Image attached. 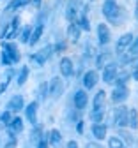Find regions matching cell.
Returning <instances> with one entry per match:
<instances>
[{
    "label": "cell",
    "mask_w": 138,
    "mask_h": 148,
    "mask_svg": "<svg viewBox=\"0 0 138 148\" xmlns=\"http://www.w3.org/2000/svg\"><path fill=\"white\" fill-rule=\"evenodd\" d=\"M103 14L108 21H112L113 25H121V7L117 5L115 0H105L103 4Z\"/></svg>",
    "instance_id": "1"
},
{
    "label": "cell",
    "mask_w": 138,
    "mask_h": 148,
    "mask_svg": "<svg viewBox=\"0 0 138 148\" xmlns=\"http://www.w3.org/2000/svg\"><path fill=\"white\" fill-rule=\"evenodd\" d=\"M2 58H4V64L6 65H12V64H18L21 55L18 51V46L14 42H7L4 44V51H2Z\"/></svg>",
    "instance_id": "2"
},
{
    "label": "cell",
    "mask_w": 138,
    "mask_h": 148,
    "mask_svg": "<svg viewBox=\"0 0 138 148\" xmlns=\"http://www.w3.org/2000/svg\"><path fill=\"white\" fill-rule=\"evenodd\" d=\"M83 5V0H67V9H66V18L69 23H74V20L80 16V9Z\"/></svg>",
    "instance_id": "3"
},
{
    "label": "cell",
    "mask_w": 138,
    "mask_h": 148,
    "mask_svg": "<svg viewBox=\"0 0 138 148\" xmlns=\"http://www.w3.org/2000/svg\"><path fill=\"white\" fill-rule=\"evenodd\" d=\"M128 115H129V108L126 106H119L115 108V115H113V122L117 127H128Z\"/></svg>",
    "instance_id": "4"
},
{
    "label": "cell",
    "mask_w": 138,
    "mask_h": 148,
    "mask_svg": "<svg viewBox=\"0 0 138 148\" xmlns=\"http://www.w3.org/2000/svg\"><path fill=\"white\" fill-rule=\"evenodd\" d=\"M48 94H50V97L58 99V97L64 94V81L60 78H53L48 83Z\"/></svg>",
    "instance_id": "5"
},
{
    "label": "cell",
    "mask_w": 138,
    "mask_h": 148,
    "mask_svg": "<svg viewBox=\"0 0 138 148\" xmlns=\"http://www.w3.org/2000/svg\"><path fill=\"white\" fill-rule=\"evenodd\" d=\"M117 74H119V69H117L115 64H108L105 69H103V81L105 83H115L117 79Z\"/></svg>",
    "instance_id": "6"
},
{
    "label": "cell",
    "mask_w": 138,
    "mask_h": 148,
    "mask_svg": "<svg viewBox=\"0 0 138 148\" xmlns=\"http://www.w3.org/2000/svg\"><path fill=\"white\" fill-rule=\"evenodd\" d=\"M110 37H112V30H110V27L106 23L97 25V41H99V44H108Z\"/></svg>",
    "instance_id": "7"
},
{
    "label": "cell",
    "mask_w": 138,
    "mask_h": 148,
    "mask_svg": "<svg viewBox=\"0 0 138 148\" xmlns=\"http://www.w3.org/2000/svg\"><path fill=\"white\" fill-rule=\"evenodd\" d=\"M51 51H55L53 49V46H46V48H43L39 53H35V55H32V62H35L39 67H41L48 58H50V55H51Z\"/></svg>",
    "instance_id": "8"
},
{
    "label": "cell",
    "mask_w": 138,
    "mask_h": 148,
    "mask_svg": "<svg viewBox=\"0 0 138 148\" xmlns=\"http://www.w3.org/2000/svg\"><path fill=\"white\" fill-rule=\"evenodd\" d=\"M128 95H129V90H128L126 86H117V88L112 92L110 99H112V102H115V104H121V102H124V101L128 99Z\"/></svg>",
    "instance_id": "9"
},
{
    "label": "cell",
    "mask_w": 138,
    "mask_h": 148,
    "mask_svg": "<svg viewBox=\"0 0 138 148\" xmlns=\"http://www.w3.org/2000/svg\"><path fill=\"white\" fill-rule=\"evenodd\" d=\"M89 104V94H87V90H78L76 94H74V108L76 109H85Z\"/></svg>",
    "instance_id": "10"
},
{
    "label": "cell",
    "mask_w": 138,
    "mask_h": 148,
    "mask_svg": "<svg viewBox=\"0 0 138 148\" xmlns=\"http://www.w3.org/2000/svg\"><path fill=\"white\" fill-rule=\"evenodd\" d=\"M133 34H124V35H121L119 37V41H117V44H115V49H117V53H124V49H128L129 46H131V42H133Z\"/></svg>",
    "instance_id": "11"
},
{
    "label": "cell",
    "mask_w": 138,
    "mask_h": 148,
    "mask_svg": "<svg viewBox=\"0 0 138 148\" xmlns=\"http://www.w3.org/2000/svg\"><path fill=\"white\" fill-rule=\"evenodd\" d=\"M97 81H99V74H97V71H87L85 76H83V86L85 90H90L97 85Z\"/></svg>",
    "instance_id": "12"
},
{
    "label": "cell",
    "mask_w": 138,
    "mask_h": 148,
    "mask_svg": "<svg viewBox=\"0 0 138 148\" xmlns=\"http://www.w3.org/2000/svg\"><path fill=\"white\" fill-rule=\"evenodd\" d=\"M21 109H23V97L19 95V94H16V95H12L9 99L7 111H11V113H18V111H21Z\"/></svg>",
    "instance_id": "13"
},
{
    "label": "cell",
    "mask_w": 138,
    "mask_h": 148,
    "mask_svg": "<svg viewBox=\"0 0 138 148\" xmlns=\"http://www.w3.org/2000/svg\"><path fill=\"white\" fill-rule=\"evenodd\" d=\"M60 74L64 78H69V76H73V72H74V65H73V60L69 58V57H64L62 60H60Z\"/></svg>",
    "instance_id": "14"
},
{
    "label": "cell",
    "mask_w": 138,
    "mask_h": 148,
    "mask_svg": "<svg viewBox=\"0 0 138 148\" xmlns=\"http://www.w3.org/2000/svg\"><path fill=\"white\" fill-rule=\"evenodd\" d=\"M108 134V127L105 123H92V136L97 139V141H101L105 139Z\"/></svg>",
    "instance_id": "15"
},
{
    "label": "cell",
    "mask_w": 138,
    "mask_h": 148,
    "mask_svg": "<svg viewBox=\"0 0 138 148\" xmlns=\"http://www.w3.org/2000/svg\"><path fill=\"white\" fill-rule=\"evenodd\" d=\"M105 104H106V92L97 90V94L94 97V111H105Z\"/></svg>",
    "instance_id": "16"
},
{
    "label": "cell",
    "mask_w": 138,
    "mask_h": 148,
    "mask_svg": "<svg viewBox=\"0 0 138 148\" xmlns=\"http://www.w3.org/2000/svg\"><path fill=\"white\" fill-rule=\"evenodd\" d=\"M18 27H19V18L16 16L14 20L7 25V28L4 30V34H2V37L4 39H12V37L16 35V30H18Z\"/></svg>",
    "instance_id": "17"
},
{
    "label": "cell",
    "mask_w": 138,
    "mask_h": 148,
    "mask_svg": "<svg viewBox=\"0 0 138 148\" xmlns=\"http://www.w3.org/2000/svg\"><path fill=\"white\" fill-rule=\"evenodd\" d=\"M37 102L34 101V102H30L27 108H25V118L30 122V123H35L37 122Z\"/></svg>",
    "instance_id": "18"
},
{
    "label": "cell",
    "mask_w": 138,
    "mask_h": 148,
    "mask_svg": "<svg viewBox=\"0 0 138 148\" xmlns=\"http://www.w3.org/2000/svg\"><path fill=\"white\" fill-rule=\"evenodd\" d=\"M110 60H112V53L110 51H105V53H101L99 57L96 58V67L97 69H105L110 64Z\"/></svg>",
    "instance_id": "19"
},
{
    "label": "cell",
    "mask_w": 138,
    "mask_h": 148,
    "mask_svg": "<svg viewBox=\"0 0 138 148\" xmlns=\"http://www.w3.org/2000/svg\"><path fill=\"white\" fill-rule=\"evenodd\" d=\"M80 35H82V30H80V27H78L76 23H71L67 27V37H69L73 42H76L78 39H80Z\"/></svg>",
    "instance_id": "20"
},
{
    "label": "cell",
    "mask_w": 138,
    "mask_h": 148,
    "mask_svg": "<svg viewBox=\"0 0 138 148\" xmlns=\"http://www.w3.org/2000/svg\"><path fill=\"white\" fill-rule=\"evenodd\" d=\"M128 127L129 129H138V111L135 108H129V115H128Z\"/></svg>",
    "instance_id": "21"
},
{
    "label": "cell",
    "mask_w": 138,
    "mask_h": 148,
    "mask_svg": "<svg viewBox=\"0 0 138 148\" xmlns=\"http://www.w3.org/2000/svg\"><path fill=\"white\" fill-rule=\"evenodd\" d=\"M60 139H62L60 131H58V129H51L50 134H48V143L50 145H58V143H60Z\"/></svg>",
    "instance_id": "22"
},
{
    "label": "cell",
    "mask_w": 138,
    "mask_h": 148,
    "mask_svg": "<svg viewBox=\"0 0 138 148\" xmlns=\"http://www.w3.org/2000/svg\"><path fill=\"white\" fill-rule=\"evenodd\" d=\"M43 30H44V27H43V25H39V27H35L34 34L30 35V41H28V44H30V46H35V44H37V41L41 39V35H43Z\"/></svg>",
    "instance_id": "23"
},
{
    "label": "cell",
    "mask_w": 138,
    "mask_h": 148,
    "mask_svg": "<svg viewBox=\"0 0 138 148\" xmlns=\"http://www.w3.org/2000/svg\"><path fill=\"white\" fill-rule=\"evenodd\" d=\"M9 129H12V132H21L23 131V118H19V116H14Z\"/></svg>",
    "instance_id": "24"
},
{
    "label": "cell",
    "mask_w": 138,
    "mask_h": 148,
    "mask_svg": "<svg viewBox=\"0 0 138 148\" xmlns=\"http://www.w3.org/2000/svg\"><path fill=\"white\" fill-rule=\"evenodd\" d=\"M76 25L80 27V30H85V32H89V30H90L89 18H87L85 14H80V16H78V23H76Z\"/></svg>",
    "instance_id": "25"
},
{
    "label": "cell",
    "mask_w": 138,
    "mask_h": 148,
    "mask_svg": "<svg viewBox=\"0 0 138 148\" xmlns=\"http://www.w3.org/2000/svg\"><path fill=\"white\" fill-rule=\"evenodd\" d=\"M108 148H126V145H124L122 139H119L117 136H112L108 139Z\"/></svg>",
    "instance_id": "26"
},
{
    "label": "cell",
    "mask_w": 138,
    "mask_h": 148,
    "mask_svg": "<svg viewBox=\"0 0 138 148\" xmlns=\"http://www.w3.org/2000/svg\"><path fill=\"white\" fill-rule=\"evenodd\" d=\"M28 2H30V0H12V2L9 4V7H7V9L16 11V9H19V7H25Z\"/></svg>",
    "instance_id": "27"
},
{
    "label": "cell",
    "mask_w": 138,
    "mask_h": 148,
    "mask_svg": "<svg viewBox=\"0 0 138 148\" xmlns=\"http://www.w3.org/2000/svg\"><path fill=\"white\" fill-rule=\"evenodd\" d=\"M0 122H2L4 127H9L11 122H12V115H11V111H4L2 115H0Z\"/></svg>",
    "instance_id": "28"
},
{
    "label": "cell",
    "mask_w": 138,
    "mask_h": 148,
    "mask_svg": "<svg viewBox=\"0 0 138 148\" xmlns=\"http://www.w3.org/2000/svg\"><path fill=\"white\" fill-rule=\"evenodd\" d=\"M30 35H32V28L30 27H25L21 30V37H19V39H21V42H28L30 41Z\"/></svg>",
    "instance_id": "29"
},
{
    "label": "cell",
    "mask_w": 138,
    "mask_h": 148,
    "mask_svg": "<svg viewBox=\"0 0 138 148\" xmlns=\"http://www.w3.org/2000/svg\"><path fill=\"white\" fill-rule=\"evenodd\" d=\"M27 78H28V69H27V67H23V69H21V72H19V76H18V85H25Z\"/></svg>",
    "instance_id": "30"
},
{
    "label": "cell",
    "mask_w": 138,
    "mask_h": 148,
    "mask_svg": "<svg viewBox=\"0 0 138 148\" xmlns=\"http://www.w3.org/2000/svg\"><path fill=\"white\" fill-rule=\"evenodd\" d=\"M129 55H131V57H136V55H138V37H135L131 46H129Z\"/></svg>",
    "instance_id": "31"
},
{
    "label": "cell",
    "mask_w": 138,
    "mask_h": 148,
    "mask_svg": "<svg viewBox=\"0 0 138 148\" xmlns=\"http://www.w3.org/2000/svg\"><path fill=\"white\" fill-rule=\"evenodd\" d=\"M37 148H50V143H48V138L41 136L39 138V143H37Z\"/></svg>",
    "instance_id": "32"
},
{
    "label": "cell",
    "mask_w": 138,
    "mask_h": 148,
    "mask_svg": "<svg viewBox=\"0 0 138 148\" xmlns=\"http://www.w3.org/2000/svg\"><path fill=\"white\" fill-rule=\"evenodd\" d=\"M85 148H105L99 141H89L87 145H85Z\"/></svg>",
    "instance_id": "33"
},
{
    "label": "cell",
    "mask_w": 138,
    "mask_h": 148,
    "mask_svg": "<svg viewBox=\"0 0 138 148\" xmlns=\"http://www.w3.org/2000/svg\"><path fill=\"white\" fill-rule=\"evenodd\" d=\"M39 90H41V94H43V95H46V94H48V83H41Z\"/></svg>",
    "instance_id": "34"
},
{
    "label": "cell",
    "mask_w": 138,
    "mask_h": 148,
    "mask_svg": "<svg viewBox=\"0 0 138 148\" xmlns=\"http://www.w3.org/2000/svg\"><path fill=\"white\" fill-rule=\"evenodd\" d=\"M4 148H16V139H14V138H11V139L7 141V145H6Z\"/></svg>",
    "instance_id": "35"
},
{
    "label": "cell",
    "mask_w": 138,
    "mask_h": 148,
    "mask_svg": "<svg viewBox=\"0 0 138 148\" xmlns=\"http://www.w3.org/2000/svg\"><path fill=\"white\" fill-rule=\"evenodd\" d=\"M133 78H135V79L138 81V62L135 64V69H133Z\"/></svg>",
    "instance_id": "36"
},
{
    "label": "cell",
    "mask_w": 138,
    "mask_h": 148,
    "mask_svg": "<svg viewBox=\"0 0 138 148\" xmlns=\"http://www.w3.org/2000/svg\"><path fill=\"white\" fill-rule=\"evenodd\" d=\"M67 148H78V143L71 139V141H67Z\"/></svg>",
    "instance_id": "37"
},
{
    "label": "cell",
    "mask_w": 138,
    "mask_h": 148,
    "mask_svg": "<svg viewBox=\"0 0 138 148\" xmlns=\"http://www.w3.org/2000/svg\"><path fill=\"white\" fill-rule=\"evenodd\" d=\"M76 129H78V132H83V122L80 120L78 122V125H76Z\"/></svg>",
    "instance_id": "38"
},
{
    "label": "cell",
    "mask_w": 138,
    "mask_h": 148,
    "mask_svg": "<svg viewBox=\"0 0 138 148\" xmlns=\"http://www.w3.org/2000/svg\"><path fill=\"white\" fill-rule=\"evenodd\" d=\"M135 16H136V20H138V0H136V9H135Z\"/></svg>",
    "instance_id": "39"
},
{
    "label": "cell",
    "mask_w": 138,
    "mask_h": 148,
    "mask_svg": "<svg viewBox=\"0 0 138 148\" xmlns=\"http://www.w3.org/2000/svg\"><path fill=\"white\" fill-rule=\"evenodd\" d=\"M34 2H35V4H39V2H41V0H34Z\"/></svg>",
    "instance_id": "40"
}]
</instances>
